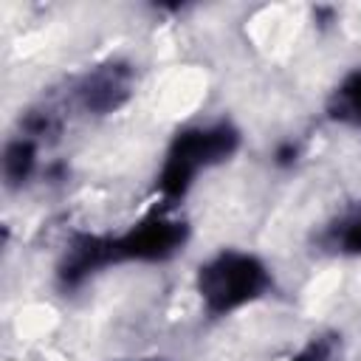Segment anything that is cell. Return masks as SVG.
Instances as JSON below:
<instances>
[{"mask_svg": "<svg viewBox=\"0 0 361 361\" xmlns=\"http://www.w3.org/2000/svg\"><path fill=\"white\" fill-rule=\"evenodd\" d=\"M336 336L333 333H322V336H313L299 353H293L288 361H330L333 353H336Z\"/></svg>", "mask_w": 361, "mask_h": 361, "instance_id": "cell-8", "label": "cell"}, {"mask_svg": "<svg viewBox=\"0 0 361 361\" xmlns=\"http://www.w3.org/2000/svg\"><path fill=\"white\" fill-rule=\"evenodd\" d=\"M37 166V141L17 135L3 149V178L8 186H23Z\"/></svg>", "mask_w": 361, "mask_h": 361, "instance_id": "cell-6", "label": "cell"}, {"mask_svg": "<svg viewBox=\"0 0 361 361\" xmlns=\"http://www.w3.org/2000/svg\"><path fill=\"white\" fill-rule=\"evenodd\" d=\"M296 144H282V147H276V164H282V166H288V164H293L296 161Z\"/></svg>", "mask_w": 361, "mask_h": 361, "instance_id": "cell-9", "label": "cell"}, {"mask_svg": "<svg viewBox=\"0 0 361 361\" xmlns=\"http://www.w3.org/2000/svg\"><path fill=\"white\" fill-rule=\"evenodd\" d=\"M327 113H330V118H336L341 124L361 127V68L350 71L338 82V87L330 96Z\"/></svg>", "mask_w": 361, "mask_h": 361, "instance_id": "cell-5", "label": "cell"}, {"mask_svg": "<svg viewBox=\"0 0 361 361\" xmlns=\"http://www.w3.org/2000/svg\"><path fill=\"white\" fill-rule=\"evenodd\" d=\"M189 240V226L180 217L152 212L133 228L116 237L76 234L56 268V279L65 290L79 288L87 276L118 262H164L175 257Z\"/></svg>", "mask_w": 361, "mask_h": 361, "instance_id": "cell-1", "label": "cell"}, {"mask_svg": "<svg viewBox=\"0 0 361 361\" xmlns=\"http://www.w3.org/2000/svg\"><path fill=\"white\" fill-rule=\"evenodd\" d=\"M274 285V276L268 265L248 254L223 248L214 257H209L195 276L197 296L203 302V310L209 316H228L257 299H262Z\"/></svg>", "mask_w": 361, "mask_h": 361, "instance_id": "cell-2", "label": "cell"}, {"mask_svg": "<svg viewBox=\"0 0 361 361\" xmlns=\"http://www.w3.org/2000/svg\"><path fill=\"white\" fill-rule=\"evenodd\" d=\"M240 147V130L231 121H214V124H200V127H186L180 130L161 164L158 172V189L164 200H180L195 178L203 169H212L223 161H228Z\"/></svg>", "mask_w": 361, "mask_h": 361, "instance_id": "cell-3", "label": "cell"}, {"mask_svg": "<svg viewBox=\"0 0 361 361\" xmlns=\"http://www.w3.org/2000/svg\"><path fill=\"white\" fill-rule=\"evenodd\" d=\"M322 243L336 254L361 257V203L344 212L336 223H330L327 231L322 234Z\"/></svg>", "mask_w": 361, "mask_h": 361, "instance_id": "cell-7", "label": "cell"}, {"mask_svg": "<svg viewBox=\"0 0 361 361\" xmlns=\"http://www.w3.org/2000/svg\"><path fill=\"white\" fill-rule=\"evenodd\" d=\"M133 90V71L127 65L110 62L96 68L93 73H87L79 85V102L85 110L90 113H113L116 107H121L127 102Z\"/></svg>", "mask_w": 361, "mask_h": 361, "instance_id": "cell-4", "label": "cell"}]
</instances>
